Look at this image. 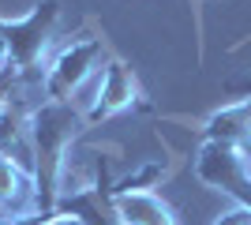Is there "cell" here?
I'll use <instances>...</instances> for the list:
<instances>
[{"instance_id":"obj_1","label":"cell","mask_w":251,"mask_h":225,"mask_svg":"<svg viewBox=\"0 0 251 225\" xmlns=\"http://www.w3.org/2000/svg\"><path fill=\"white\" fill-rule=\"evenodd\" d=\"M86 128H90L86 124V109H79L75 101H49V98H42L30 113L34 188H38V203H42L45 218L56 206V180H60L64 154L79 143V135Z\"/></svg>"},{"instance_id":"obj_2","label":"cell","mask_w":251,"mask_h":225,"mask_svg":"<svg viewBox=\"0 0 251 225\" xmlns=\"http://www.w3.org/2000/svg\"><path fill=\"white\" fill-rule=\"evenodd\" d=\"M60 0H38L26 15L19 19H0V34L8 42L11 72L19 79V86L26 90L30 83L42 86L45 79V49H49L52 34L60 26Z\"/></svg>"},{"instance_id":"obj_3","label":"cell","mask_w":251,"mask_h":225,"mask_svg":"<svg viewBox=\"0 0 251 225\" xmlns=\"http://www.w3.org/2000/svg\"><path fill=\"white\" fill-rule=\"evenodd\" d=\"M109 60L101 38H75L45 64V79H42V94L49 101H72L90 75H98Z\"/></svg>"},{"instance_id":"obj_4","label":"cell","mask_w":251,"mask_h":225,"mask_svg":"<svg viewBox=\"0 0 251 225\" xmlns=\"http://www.w3.org/2000/svg\"><path fill=\"white\" fill-rule=\"evenodd\" d=\"M195 176H199L206 188L229 195L236 206L251 210V165L236 147L206 139L199 147V154H195Z\"/></svg>"},{"instance_id":"obj_5","label":"cell","mask_w":251,"mask_h":225,"mask_svg":"<svg viewBox=\"0 0 251 225\" xmlns=\"http://www.w3.org/2000/svg\"><path fill=\"white\" fill-rule=\"evenodd\" d=\"M127 109H147L143 101V86H139L135 72L120 60V56H109L105 68L98 72V83H94V94L86 101V124L98 128L101 120H113Z\"/></svg>"},{"instance_id":"obj_6","label":"cell","mask_w":251,"mask_h":225,"mask_svg":"<svg viewBox=\"0 0 251 225\" xmlns=\"http://www.w3.org/2000/svg\"><path fill=\"white\" fill-rule=\"evenodd\" d=\"M30 113L34 105L23 98V86L15 83L8 98L0 101V158L15 161L19 169L34 176V143H30Z\"/></svg>"},{"instance_id":"obj_7","label":"cell","mask_w":251,"mask_h":225,"mask_svg":"<svg viewBox=\"0 0 251 225\" xmlns=\"http://www.w3.org/2000/svg\"><path fill=\"white\" fill-rule=\"evenodd\" d=\"M52 214L79 218L83 225H120V214H116V206H113L109 161L101 158L94 184H86V188H79V192H68V195H56V206H52Z\"/></svg>"},{"instance_id":"obj_8","label":"cell","mask_w":251,"mask_h":225,"mask_svg":"<svg viewBox=\"0 0 251 225\" xmlns=\"http://www.w3.org/2000/svg\"><path fill=\"white\" fill-rule=\"evenodd\" d=\"M202 135H206L210 143H229V147H236L251 165V98L214 109V113L202 120Z\"/></svg>"},{"instance_id":"obj_9","label":"cell","mask_w":251,"mask_h":225,"mask_svg":"<svg viewBox=\"0 0 251 225\" xmlns=\"http://www.w3.org/2000/svg\"><path fill=\"white\" fill-rule=\"evenodd\" d=\"M0 210L8 218H45L34 176L8 158H0Z\"/></svg>"},{"instance_id":"obj_10","label":"cell","mask_w":251,"mask_h":225,"mask_svg":"<svg viewBox=\"0 0 251 225\" xmlns=\"http://www.w3.org/2000/svg\"><path fill=\"white\" fill-rule=\"evenodd\" d=\"M113 206H116V214H120V225H180L176 210L154 192L113 195Z\"/></svg>"},{"instance_id":"obj_11","label":"cell","mask_w":251,"mask_h":225,"mask_svg":"<svg viewBox=\"0 0 251 225\" xmlns=\"http://www.w3.org/2000/svg\"><path fill=\"white\" fill-rule=\"evenodd\" d=\"M169 176V161H143L135 173H127L113 184V195H131V192H150L161 188V180Z\"/></svg>"},{"instance_id":"obj_12","label":"cell","mask_w":251,"mask_h":225,"mask_svg":"<svg viewBox=\"0 0 251 225\" xmlns=\"http://www.w3.org/2000/svg\"><path fill=\"white\" fill-rule=\"evenodd\" d=\"M214 225H251V210H244V206L225 210V214H218V222H214Z\"/></svg>"},{"instance_id":"obj_13","label":"cell","mask_w":251,"mask_h":225,"mask_svg":"<svg viewBox=\"0 0 251 225\" xmlns=\"http://www.w3.org/2000/svg\"><path fill=\"white\" fill-rule=\"evenodd\" d=\"M38 225H83L79 218H68V214H49V218H42Z\"/></svg>"},{"instance_id":"obj_14","label":"cell","mask_w":251,"mask_h":225,"mask_svg":"<svg viewBox=\"0 0 251 225\" xmlns=\"http://www.w3.org/2000/svg\"><path fill=\"white\" fill-rule=\"evenodd\" d=\"M11 72V56H8V42H4V34H0V75Z\"/></svg>"},{"instance_id":"obj_15","label":"cell","mask_w":251,"mask_h":225,"mask_svg":"<svg viewBox=\"0 0 251 225\" xmlns=\"http://www.w3.org/2000/svg\"><path fill=\"white\" fill-rule=\"evenodd\" d=\"M19 83V79H15V72H8V75H0V101H4V98H8V90L11 86Z\"/></svg>"},{"instance_id":"obj_16","label":"cell","mask_w":251,"mask_h":225,"mask_svg":"<svg viewBox=\"0 0 251 225\" xmlns=\"http://www.w3.org/2000/svg\"><path fill=\"white\" fill-rule=\"evenodd\" d=\"M0 218H4V210H0Z\"/></svg>"}]
</instances>
